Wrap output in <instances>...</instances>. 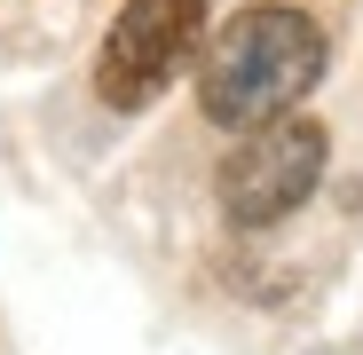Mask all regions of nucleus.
<instances>
[{"label":"nucleus","instance_id":"nucleus-1","mask_svg":"<svg viewBox=\"0 0 363 355\" xmlns=\"http://www.w3.org/2000/svg\"><path fill=\"white\" fill-rule=\"evenodd\" d=\"M324 79V32L316 16L284 9V0H261V9L229 16L221 40L198 64V111L213 127H269L284 118L300 95Z\"/></svg>","mask_w":363,"mask_h":355},{"label":"nucleus","instance_id":"nucleus-2","mask_svg":"<svg viewBox=\"0 0 363 355\" xmlns=\"http://www.w3.org/2000/svg\"><path fill=\"white\" fill-rule=\"evenodd\" d=\"M206 40V0H127L95 55V87L111 111H143L174 87V72Z\"/></svg>","mask_w":363,"mask_h":355},{"label":"nucleus","instance_id":"nucleus-3","mask_svg":"<svg viewBox=\"0 0 363 355\" xmlns=\"http://www.w3.org/2000/svg\"><path fill=\"white\" fill-rule=\"evenodd\" d=\"M324 127L316 118H269L253 142H237L221 166V205L237 229H269L324 182Z\"/></svg>","mask_w":363,"mask_h":355}]
</instances>
